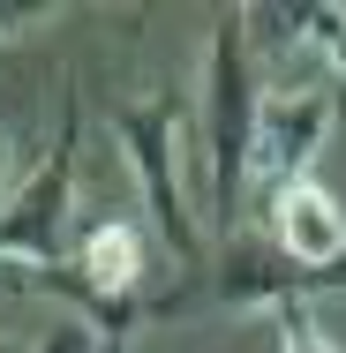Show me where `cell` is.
I'll return each mask as SVG.
<instances>
[{
  "label": "cell",
  "instance_id": "6da1fadb",
  "mask_svg": "<svg viewBox=\"0 0 346 353\" xmlns=\"http://www.w3.org/2000/svg\"><path fill=\"white\" fill-rule=\"evenodd\" d=\"M256 46L249 8L218 15L204 61V165H211V225L218 241H241V188H249V136H256Z\"/></svg>",
  "mask_w": 346,
  "mask_h": 353
},
{
  "label": "cell",
  "instance_id": "7a4b0ae2",
  "mask_svg": "<svg viewBox=\"0 0 346 353\" xmlns=\"http://www.w3.org/2000/svg\"><path fill=\"white\" fill-rule=\"evenodd\" d=\"M113 143L136 173L143 203H151V225L166 233L173 263H196L204 256V233H196V211H189V181H181V105L173 98H128L113 113Z\"/></svg>",
  "mask_w": 346,
  "mask_h": 353
},
{
  "label": "cell",
  "instance_id": "3957f363",
  "mask_svg": "<svg viewBox=\"0 0 346 353\" xmlns=\"http://www.w3.org/2000/svg\"><path fill=\"white\" fill-rule=\"evenodd\" d=\"M75 143H83V105H61V136L46 150V165L0 203V271H46L61 263V233H68V196H75Z\"/></svg>",
  "mask_w": 346,
  "mask_h": 353
},
{
  "label": "cell",
  "instance_id": "277c9868",
  "mask_svg": "<svg viewBox=\"0 0 346 353\" xmlns=\"http://www.w3.org/2000/svg\"><path fill=\"white\" fill-rule=\"evenodd\" d=\"M339 121V98L324 83H278L256 105V136H249V188L278 196L286 181H309V158L324 150Z\"/></svg>",
  "mask_w": 346,
  "mask_h": 353
},
{
  "label": "cell",
  "instance_id": "5b68a950",
  "mask_svg": "<svg viewBox=\"0 0 346 353\" xmlns=\"http://www.w3.org/2000/svg\"><path fill=\"white\" fill-rule=\"evenodd\" d=\"M264 218H271V248L294 263V271H331L346 263V203L309 173V181H286L278 196H264Z\"/></svg>",
  "mask_w": 346,
  "mask_h": 353
},
{
  "label": "cell",
  "instance_id": "8992f818",
  "mask_svg": "<svg viewBox=\"0 0 346 353\" xmlns=\"http://www.w3.org/2000/svg\"><path fill=\"white\" fill-rule=\"evenodd\" d=\"M211 293H218L226 308H271L278 316L286 301H316V279L294 271L271 241H226V256H218V271H211Z\"/></svg>",
  "mask_w": 346,
  "mask_h": 353
},
{
  "label": "cell",
  "instance_id": "52a82bcc",
  "mask_svg": "<svg viewBox=\"0 0 346 353\" xmlns=\"http://www.w3.org/2000/svg\"><path fill=\"white\" fill-rule=\"evenodd\" d=\"M256 23H271V53L278 61H316L324 90L346 83V8H249Z\"/></svg>",
  "mask_w": 346,
  "mask_h": 353
},
{
  "label": "cell",
  "instance_id": "ba28073f",
  "mask_svg": "<svg viewBox=\"0 0 346 353\" xmlns=\"http://www.w3.org/2000/svg\"><path fill=\"white\" fill-rule=\"evenodd\" d=\"M75 271L98 285L106 301H136V285H143V225L136 218H98L83 233V248H75Z\"/></svg>",
  "mask_w": 346,
  "mask_h": 353
},
{
  "label": "cell",
  "instance_id": "9c48e42d",
  "mask_svg": "<svg viewBox=\"0 0 346 353\" xmlns=\"http://www.w3.org/2000/svg\"><path fill=\"white\" fill-rule=\"evenodd\" d=\"M271 323H278V353H331V331L309 316V301H286Z\"/></svg>",
  "mask_w": 346,
  "mask_h": 353
},
{
  "label": "cell",
  "instance_id": "30bf717a",
  "mask_svg": "<svg viewBox=\"0 0 346 353\" xmlns=\"http://www.w3.org/2000/svg\"><path fill=\"white\" fill-rule=\"evenodd\" d=\"M38 353H106V339H98L90 323H61V331H53Z\"/></svg>",
  "mask_w": 346,
  "mask_h": 353
},
{
  "label": "cell",
  "instance_id": "8fae6325",
  "mask_svg": "<svg viewBox=\"0 0 346 353\" xmlns=\"http://www.w3.org/2000/svg\"><path fill=\"white\" fill-rule=\"evenodd\" d=\"M30 23H46V8H0V30H30Z\"/></svg>",
  "mask_w": 346,
  "mask_h": 353
},
{
  "label": "cell",
  "instance_id": "7c38bea8",
  "mask_svg": "<svg viewBox=\"0 0 346 353\" xmlns=\"http://www.w3.org/2000/svg\"><path fill=\"white\" fill-rule=\"evenodd\" d=\"M0 158H8V136H0Z\"/></svg>",
  "mask_w": 346,
  "mask_h": 353
},
{
  "label": "cell",
  "instance_id": "4fadbf2b",
  "mask_svg": "<svg viewBox=\"0 0 346 353\" xmlns=\"http://www.w3.org/2000/svg\"><path fill=\"white\" fill-rule=\"evenodd\" d=\"M0 353H15V346H8V339H0Z\"/></svg>",
  "mask_w": 346,
  "mask_h": 353
},
{
  "label": "cell",
  "instance_id": "5bb4252c",
  "mask_svg": "<svg viewBox=\"0 0 346 353\" xmlns=\"http://www.w3.org/2000/svg\"><path fill=\"white\" fill-rule=\"evenodd\" d=\"M331 353H346V346H339V339H331Z\"/></svg>",
  "mask_w": 346,
  "mask_h": 353
}]
</instances>
